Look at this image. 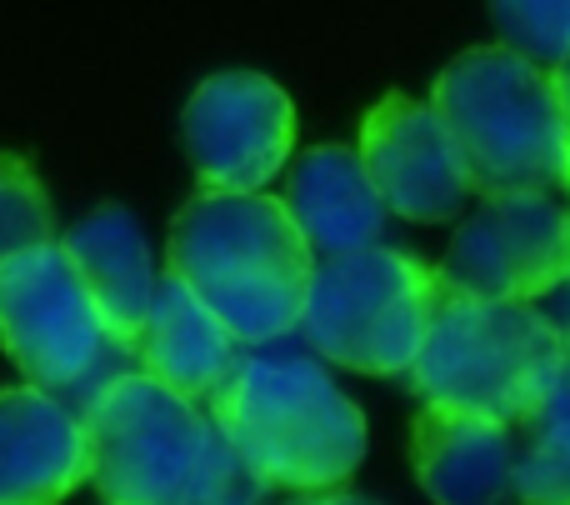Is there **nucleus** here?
<instances>
[{"label":"nucleus","mask_w":570,"mask_h":505,"mask_svg":"<svg viewBox=\"0 0 570 505\" xmlns=\"http://www.w3.org/2000/svg\"><path fill=\"white\" fill-rule=\"evenodd\" d=\"M166 276H176L240 346H271L301 330L315 250L281 196L196 190L170 226Z\"/></svg>","instance_id":"f257e3e1"},{"label":"nucleus","mask_w":570,"mask_h":505,"mask_svg":"<svg viewBox=\"0 0 570 505\" xmlns=\"http://www.w3.org/2000/svg\"><path fill=\"white\" fill-rule=\"evenodd\" d=\"M90 486L106 505H256L261 481L236 461L210 410L140 370L110 376L80 406Z\"/></svg>","instance_id":"f03ea898"},{"label":"nucleus","mask_w":570,"mask_h":505,"mask_svg":"<svg viewBox=\"0 0 570 505\" xmlns=\"http://www.w3.org/2000/svg\"><path fill=\"white\" fill-rule=\"evenodd\" d=\"M206 410L261 491L321 496L365 461V416L325 376L321 356H246Z\"/></svg>","instance_id":"7ed1b4c3"},{"label":"nucleus","mask_w":570,"mask_h":505,"mask_svg":"<svg viewBox=\"0 0 570 505\" xmlns=\"http://www.w3.org/2000/svg\"><path fill=\"white\" fill-rule=\"evenodd\" d=\"M431 106L455 136L475 196L546 190L570 200V120L551 70L511 46H475L435 76Z\"/></svg>","instance_id":"20e7f679"},{"label":"nucleus","mask_w":570,"mask_h":505,"mask_svg":"<svg viewBox=\"0 0 570 505\" xmlns=\"http://www.w3.org/2000/svg\"><path fill=\"white\" fill-rule=\"evenodd\" d=\"M405 376L425 406L525 426L561 390V326L525 300H481L441 280Z\"/></svg>","instance_id":"39448f33"},{"label":"nucleus","mask_w":570,"mask_h":505,"mask_svg":"<svg viewBox=\"0 0 570 505\" xmlns=\"http://www.w3.org/2000/svg\"><path fill=\"white\" fill-rule=\"evenodd\" d=\"M441 276L421 256L365 246L315 260L301 310V336L325 366L361 376H405L425 340Z\"/></svg>","instance_id":"423d86ee"},{"label":"nucleus","mask_w":570,"mask_h":505,"mask_svg":"<svg viewBox=\"0 0 570 505\" xmlns=\"http://www.w3.org/2000/svg\"><path fill=\"white\" fill-rule=\"evenodd\" d=\"M0 346L46 396L86 390L90 400L100 390V370L126 360L60 240L0 266Z\"/></svg>","instance_id":"0eeeda50"},{"label":"nucleus","mask_w":570,"mask_h":505,"mask_svg":"<svg viewBox=\"0 0 570 505\" xmlns=\"http://www.w3.org/2000/svg\"><path fill=\"white\" fill-rule=\"evenodd\" d=\"M441 280L481 300H541L570 280L566 206L546 190L481 196L441 260Z\"/></svg>","instance_id":"6e6552de"},{"label":"nucleus","mask_w":570,"mask_h":505,"mask_svg":"<svg viewBox=\"0 0 570 505\" xmlns=\"http://www.w3.org/2000/svg\"><path fill=\"white\" fill-rule=\"evenodd\" d=\"M180 136L200 190L256 196L291 166L295 106L261 70H220L190 90Z\"/></svg>","instance_id":"1a4fd4ad"},{"label":"nucleus","mask_w":570,"mask_h":505,"mask_svg":"<svg viewBox=\"0 0 570 505\" xmlns=\"http://www.w3.org/2000/svg\"><path fill=\"white\" fill-rule=\"evenodd\" d=\"M355 150L385 210L415 226H441L475 196L455 136L431 100H411L401 90L381 96L365 110Z\"/></svg>","instance_id":"9d476101"},{"label":"nucleus","mask_w":570,"mask_h":505,"mask_svg":"<svg viewBox=\"0 0 570 505\" xmlns=\"http://www.w3.org/2000/svg\"><path fill=\"white\" fill-rule=\"evenodd\" d=\"M521 440L515 426L455 406H425L411 420V466L435 505H511Z\"/></svg>","instance_id":"9b49d317"},{"label":"nucleus","mask_w":570,"mask_h":505,"mask_svg":"<svg viewBox=\"0 0 570 505\" xmlns=\"http://www.w3.org/2000/svg\"><path fill=\"white\" fill-rule=\"evenodd\" d=\"M90 481L86 426L36 386L0 390V505H60Z\"/></svg>","instance_id":"f8f14e48"},{"label":"nucleus","mask_w":570,"mask_h":505,"mask_svg":"<svg viewBox=\"0 0 570 505\" xmlns=\"http://www.w3.org/2000/svg\"><path fill=\"white\" fill-rule=\"evenodd\" d=\"M285 210L305 246L331 256L381 246L385 236V200L375 196L371 176L361 166V150L351 146H315L285 166Z\"/></svg>","instance_id":"ddd939ff"},{"label":"nucleus","mask_w":570,"mask_h":505,"mask_svg":"<svg viewBox=\"0 0 570 505\" xmlns=\"http://www.w3.org/2000/svg\"><path fill=\"white\" fill-rule=\"evenodd\" d=\"M240 340L180 286L176 276L156 280L146 326L136 336V366L140 376L160 380L166 390L186 400H210L240 366Z\"/></svg>","instance_id":"4468645a"},{"label":"nucleus","mask_w":570,"mask_h":505,"mask_svg":"<svg viewBox=\"0 0 570 505\" xmlns=\"http://www.w3.org/2000/svg\"><path fill=\"white\" fill-rule=\"evenodd\" d=\"M60 250L70 256L76 276L86 280L110 340L126 356H136V336L146 326L150 296H156V280H160L156 266H150V246L140 220L126 206H100L66 230Z\"/></svg>","instance_id":"2eb2a0df"},{"label":"nucleus","mask_w":570,"mask_h":505,"mask_svg":"<svg viewBox=\"0 0 570 505\" xmlns=\"http://www.w3.org/2000/svg\"><path fill=\"white\" fill-rule=\"evenodd\" d=\"M515 501L525 505H570V406L556 400L525 420V446L515 461Z\"/></svg>","instance_id":"dca6fc26"},{"label":"nucleus","mask_w":570,"mask_h":505,"mask_svg":"<svg viewBox=\"0 0 570 505\" xmlns=\"http://www.w3.org/2000/svg\"><path fill=\"white\" fill-rule=\"evenodd\" d=\"M50 240H56V216H50L46 186L20 156L0 150V266Z\"/></svg>","instance_id":"f3484780"},{"label":"nucleus","mask_w":570,"mask_h":505,"mask_svg":"<svg viewBox=\"0 0 570 505\" xmlns=\"http://www.w3.org/2000/svg\"><path fill=\"white\" fill-rule=\"evenodd\" d=\"M491 20L501 30V46L521 50L541 70L570 50V0H491Z\"/></svg>","instance_id":"a211bd4d"},{"label":"nucleus","mask_w":570,"mask_h":505,"mask_svg":"<svg viewBox=\"0 0 570 505\" xmlns=\"http://www.w3.org/2000/svg\"><path fill=\"white\" fill-rule=\"evenodd\" d=\"M285 505H381V501L351 496V491H321V496H301V501H285Z\"/></svg>","instance_id":"6ab92c4d"},{"label":"nucleus","mask_w":570,"mask_h":505,"mask_svg":"<svg viewBox=\"0 0 570 505\" xmlns=\"http://www.w3.org/2000/svg\"><path fill=\"white\" fill-rule=\"evenodd\" d=\"M551 86H556V96H561V110H566V120H570V50L551 66Z\"/></svg>","instance_id":"aec40b11"},{"label":"nucleus","mask_w":570,"mask_h":505,"mask_svg":"<svg viewBox=\"0 0 570 505\" xmlns=\"http://www.w3.org/2000/svg\"><path fill=\"white\" fill-rule=\"evenodd\" d=\"M561 400L570 406V326L561 330Z\"/></svg>","instance_id":"412c9836"},{"label":"nucleus","mask_w":570,"mask_h":505,"mask_svg":"<svg viewBox=\"0 0 570 505\" xmlns=\"http://www.w3.org/2000/svg\"><path fill=\"white\" fill-rule=\"evenodd\" d=\"M566 226H570V200H566Z\"/></svg>","instance_id":"4be33fe9"}]
</instances>
